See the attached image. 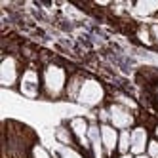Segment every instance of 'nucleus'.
<instances>
[{"mask_svg": "<svg viewBox=\"0 0 158 158\" xmlns=\"http://www.w3.org/2000/svg\"><path fill=\"white\" fill-rule=\"evenodd\" d=\"M69 82L65 67L57 63H46L42 69V95L48 99L65 97V88Z\"/></svg>", "mask_w": 158, "mask_h": 158, "instance_id": "f257e3e1", "label": "nucleus"}, {"mask_svg": "<svg viewBox=\"0 0 158 158\" xmlns=\"http://www.w3.org/2000/svg\"><path fill=\"white\" fill-rule=\"evenodd\" d=\"M17 89H19L21 95L31 97V99H36L42 95V73L35 65H27L23 69Z\"/></svg>", "mask_w": 158, "mask_h": 158, "instance_id": "f03ea898", "label": "nucleus"}, {"mask_svg": "<svg viewBox=\"0 0 158 158\" xmlns=\"http://www.w3.org/2000/svg\"><path fill=\"white\" fill-rule=\"evenodd\" d=\"M21 74H23V71H21L19 59L12 53H4L2 63H0V84L8 89H12V88L19 86Z\"/></svg>", "mask_w": 158, "mask_h": 158, "instance_id": "7ed1b4c3", "label": "nucleus"}, {"mask_svg": "<svg viewBox=\"0 0 158 158\" xmlns=\"http://www.w3.org/2000/svg\"><path fill=\"white\" fill-rule=\"evenodd\" d=\"M107 110H109V124L114 126L118 131L120 130H131L135 126V116L128 107H124L120 103H112L107 107Z\"/></svg>", "mask_w": 158, "mask_h": 158, "instance_id": "20e7f679", "label": "nucleus"}, {"mask_svg": "<svg viewBox=\"0 0 158 158\" xmlns=\"http://www.w3.org/2000/svg\"><path fill=\"white\" fill-rule=\"evenodd\" d=\"M105 94H103V88L97 80L94 78H86L84 84H82V89H80V95H78V103H84L88 107H95L103 101Z\"/></svg>", "mask_w": 158, "mask_h": 158, "instance_id": "39448f33", "label": "nucleus"}, {"mask_svg": "<svg viewBox=\"0 0 158 158\" xmlns=\"http://www.w3.org/2000/svg\"><path fill=\"white\" fill-rule=\"evenodd\" d=\"M149 141H151L149 130H147L145 126H141V124H135V126L131 128V151H130V154H133V156L145 154Z\"/></svg>", "mask_w": 158, "mask_h": 158, "instance_id": "423d86ee", "label": "nucleus"}, {"mask_svg": "<svg viewBox=\"0 0 158 158\" xmlns=\"http://www.w3.org/2000/svg\"><path fill=\"white\" fill-rule=\"evenodd\" d=\"M69 128L74 135L76 143L82 147V149L89 151V139H88V131H89V122L82 116H74L69 120Z\"/></svg>", "mask_w": 158, "mask_h": 158, "instance_id": "0eeeda50", "label": "nucleus"}, {"mask_svg": "<svg viewBox=\"0 0 158 158\" xmlns=\"http://www.w3.org/2000/svg\"><path fill=\"white\" fill-rule=\"evenodd\" d=\"M99 130H101V141H103L107 156H114L118 152V135H120V131L114 126H110V124H99Z\"/></svg>", "mask_w": 158, "mask_h": 158, "instance_id": "6e6552de", "label": "nucleus"}, {"mask_svg": "<svg viewBox=\"0 0 158 158\" xmlns=\"http://www.w3.org/2000/svg\"><path fill=\"white\" fill-rule=\"evenodd\" d=\"M88 139H89V152L94 158H107L103 141H101V130L99 124H89V131H88Z\"/></svg>", "mask_w": 158, "mask_h": 158, "instance_id": "1a4fd4ad", "label": "nucleus"}, {"mask_svg": "<svg viewBox=\"0 0 158 158\" xmlns=\"http://www.w3.org/2000/svg\"><path fill=\"white\" fill-rule=\"evenodd\" d=\"M133 14L139 17H151L158 14V0H139L133 4Z\"/></svg>", "mask_w": 158, "mask_h": 158, "instance_id": "9d476101", "label": "nucleus"}, {"mask_svg": "<svg viewBox=\"0 0 158 158\" xmlns=\"http://www.w3.org/2000/svg\"><path fill=\"white\" fill-rule=\"evenodd\" d=\"M84 80H86V78L82 74H73V76H69V82H67V88H65V97L71 99V101H76L78 95H80V89H82Z\"/></svg>", "mask_w": 158, "mask_h": 158, "instance_id": "9b49d317", "label": "nucleus"}, {"mask_svg": "<svg viewBox=\"0 0 158 158\" xmlns=\"http://www.w3.org/2000/svg\"><path fill=\"white\" fill-rule=\"evenodd\" d=\"M55 137H57V141L63 145V147H74L76 139H74V135L69 128V124L67 126H59L57 130H55Z\"/></svg>", "mask_w": 158, "mask_h": 158, "instance_id": "f8f14e48", "label": "nucleus"}, {"mask_svg": "<svg viewBox=\"0 0 158 158\" xmlns=\"http://www.w3.org/2000/svg\"><path fill=\"white\" fill-rule=\"evenodd\" d=\"M130 151H131V130H120L118 154H130Z\"/></svg>", "mask_w": 158, "mask_h": 158, "instance_id": "ddd939ff", "label": "nucleus"}, {"mask_svg": "<svg viewBox=\"0 0 158 158\" xmlns=\"http://www.w3.org/2000/svg\"><path fill=\"white\" fill-rule=\"evenodd\" d=\"M135 36H137V40L141 44H145V46H152L154 40H152V35H151V27L149 25H141L137 27V31H135Z\"/></svg>", "mask_w": 158, "mask_h": 158, "instance_id": "4468645a", "label": "nucleus"}, {"mask_svg": "<svg viewBox=\"0 0 158 158\" xmlns=\"http://www.w3.org/2000/svg\"><path fill=\"white\" fill-rule=\"evenodd\" d=\"M59 158H86L82 151H78L76 147H63L59 151Z\"/></svg>", "mask_w": 158, "mask_h": 158, "instance_id": "2eb2a0df", "label": "nucleus"}, {"mask_svg": "<svg viewBox=\"0 0 158 158\" xmlns=\"http://www.w3.org/2000/svg\"><path fill=\"white\" fill-rule=\"evenodd\" d=\"M31 158H52V154L44 149L40 143H35L31 147Z\"/></svg>", "mask_w": 158, "mask_h": 158, "instance_id": "dca6fc26", "label": "nucleus"}, {"mask_svg": "<svg viewBox=\"0 0 158 158\" xmlns=\"http://www.w3.org/2000/svg\"><path fill=\"white\" fill-rule=\"evenodd\" d=\"M149 158H158V139L151 137L149 145H147V152H145Z\"/></svg>", "mask_w": 158, "mask_h": 158, "instance_id": "f3484780", "label": "nucleus"}, {"mask_svg": "<svg viewBox=\"0 0 158 158\" xmlns=\"http://www.w3.org/2000/svg\"><path fill=\"white\" fill-rule=\"evenodd\" d=\"M151 27V35H152V40H154V44H158V21H154L152 25H149Z\"/></svg>", "mask_w": 158, "mask_h": 158, "instance_id": "a211bd4d", "label": "nucleus"}, {"mask_svg": "<svg viewBox=\"0 0 158 158\" xmlns=\"http://www.w3.org/2000/svg\"><path fill=\"white\" fill-rule=\"evenodd\" d=\"M152 137H154V139H158V124H156L154 130H152Z\"/></svg>", "mask_w": 158, "mask_h": 158, "instance_id": "6ab92c4d", "label": "nucleus"}, {"mask_svg": "<svg viewBox=\"0 0 158 158\" xmlns=\"http://www.w3.org/2000/svg\"><path fill=\"white\" fill-rule=\"evenodd\" d=\"M116 158H135V156L133 154H118Z\"/></svg>", "mask_w": 158, "mask_h": 158, "instance_id": "aec40b11", "label": "nucleus"}, {"mask_svg": "<svg viewBox=\"0 0 158 158\" xmlns=\"http://www.w3.org/2000/svg\"><path fill=\"white\" fill-rule=\"evenodd\" d=\"M135 158H149L147 154H139V156H135Z\"/></svg>", "mask_w": 158, "mask_h": 158, "instance_id": "412c9836", "label": "nucleus"}, {"mask_svg": "<svg viewBox=\"0 0 158 158\" xmlns=\"http://www.w3.org/2000/svg\"><path fill=\"white\" fill-rule=\"evenodd\" d=\"M156 101H158V88H156Z\"/></svg>", "mask_w": 158, "mask_h": 158, "instance_id": "4be33fe9", "label": "nucleus"}]
</instances>
